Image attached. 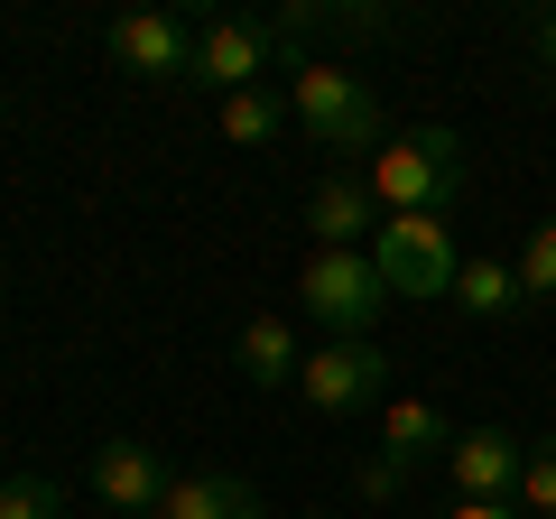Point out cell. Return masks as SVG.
Here are the masks:
<instances>
[{
  "label": "cell",
  "mask_w": 556,
  "mask_h": 519,
  "mask_svg": "<svg viewBox=\"0 0 556 519\" xmlns=\"http://www.w3.org/2000/svg\"><path fill=\"white\" fill-rule=\"evenodd\" d=\"M445 445H455V418H445L437 400H390V418H380V445L362 455V473H353V492L371 501H399L427 464H445Z\"/></svg>",
  "instance_id": "4"
},
{
  "label": "cell",
  "mask_w": 556,
  "mask_h": 519,
  "mask_svg": "<svg viewBox=\"0 0 556 519\" xmlns=\"http://www.w3.org/2000/svg\"><path fill=\"white\" fill-rule=\"evenodd\" d=\"M445 519H519V501H455Z\"/></svg>",
  "instance_id": "20"
},
{
  "label": "cell",
  "mask_w": 556,
  "mask_h": 519,
  "mask_svg": "<svg viewBox=\"0 0 556 519\" xmlns=\"http://www.w3.org/2000/svg\"><path fill=\"white\" fill-rule=\"evenodd\" d=\"M306 232H316V251H371V232H380L371 186H362L353 167L316 177V195H306Z\"/></svg>",
  "instance_id": "11"
},
{
  "label": "cell",
  "mask_w": 556,
  "mask_h": 519,
  "mask_svg": "<svg viewBox=\"0 0 556 519\" xmlns=\"http://www.w3.org/2000/svg\"><path fill=\"white\" fill-rule=\"evenodd\" d=\"M371 269L390 279V298H455V279H464L455 223H445V214H380Z\"/></svg>",
  "instance_id": "5"
},
{
  "label": "cell",
  "mask_w": 556,
  "mask_h": 519,
  "mask_svg": "<svg viewBox=\"0 0 556 519\" xmlns=\"http://www.w3.org/2000/svg\"><path fill=\"white\" fill-rule=\"evenodd\" d=\"M334 38H399V10H334Z\"/></svg>",
  "instance_id": "19"
},
{
  "label": "cell",
  "mask_w": 556,
  "mask_h": 519,
  "mask_svg": "<svg viewBox=\"0 0 556 519\" xmlns=\"http://www.w3.org/2000/svg\"><path fill=\"white\" fill-rule=\"evenodd\" d=\"M455 298H464V316H482V325H519V316H529V298H519V269H510V260H464Z\"/></svg>",
  "instance_id": "14"
},
{
  "label": "cell",
  "mask_w": 556,
  "mask_h": 519,
  "mask_svg": "<svg viewBox=\"0 0 556 519\" xmlns=\"http://www.w3.org/2000/svg\"><path fill=\"white\" fill-rule=\"evenodd\" d=\"M167 482H177V473L159 464V445H139V436H112L93 455V501L112 519H159L167 510Z\"/></svg>",
  "instance_id": "9"
},
{
  "label": "cell",
  "mask_w": 556,
  "mask_h": 519,
  "mask_svg": "<svg viewBox=\"0 0 556 519\" xmlns=\"http://www.w3.org/2000/svg\"><path fill=\"white\" fill-rule=\"evenodd\" d=\"M232 371L251 380V390H298V371H306L298 325H288V316H241V334H232Z\"/></svg>",
  "instance_id": "12"
},
{
  "label": "cell",
  "mask_w": 556,
  "mask_h": 519,
  "mask_svg": "<svg viewBox=\"0 0 556 519\" xmlns=\"http://www.w3.org/2000/svg\"><path fill=\"white\" fill-rule=\"evenodd\" d=\"M529 47H538V65H547V75H556V10H547V20L529 28Z\"/></svg>",
  "instance_id": "21"
},
{
  "label": "cell",
  "mask_w": 556,
  "mask_h": 519,
  "mask_svg": "<svg viewBox=\"0 0 556 519\" xmlns=\"http://www.w3.org/2000/svg\"><path fill=\"white\" fill-rule=\"evenodd\" d=\"M0 298H10V260H0Z\"/></svg>",
  "instance_id": "22"
},
{
  "label": "cell",
  "mask_w": 556,
  "mask_h": 519,
  "mask_svg": "<svg viewBox=\"0 0 556 519\" xmlns=\"http://www.w3.org/2000/svg\"><path fill=\"white\" fill-rule=\"evenodd\" d=\"M269 65H288V47L269 38V20H241V10H214V20H195V84L214 102L251 93Z\"/></svg>",
  "instance_id": "6"
},
{
  "label": "cell",
  "mask_w": 556,
  "mask_h": 519,
  "mask_svg": "<svg viewBox=\"0 0 556 519\" xmlns=\"http://www.w3.org/2000/svg\"><path fill=\"white\" fill-rule=\"evenodd\" d=\"M519 464H529V436H510V427H455V445H445L455 501H510Z\"/></svg>",
  "instance_id": "10"
},
{
  "label": "cell",
  "mask_w": 556,
  "mask_h": 519,
  "mask_svg": "<svg viewBox=\"0 0 556 519\" xmlns=\"http://www.w3.org/2000/svg\"><path fill=\"white\" fill-rule=\"evenodd\" d=\"M464 177H473V167H464V130H445V121L390 130V149L362 167V186H371L380 214H455Z\"/></svg>",
  "instance_id": "1"
},
{
  "label": "cell",
  "mask_w": 556,
  "mask_h": 519,
  "mask_svg": "<svg viewBox=\"0 0 556 519\" xmlns=\"http://www.w3.org/2000/svg\"><path fill=\"white\" fill-rule=\"evenodd\" d=\"M0 121H10V93H0Z\"/></svg>",
  "instance_id": "23"
},
{
  "label": "cell",
  "mask_w": 556,
  "mask_h": 519,
  "mask_svg": "<svg viewBox=\"0 0 556 519\" xmlns=\"http://www.w3.org/2000/svg\"><path fill=\"white\" fill-rule=\"evenodd\" d=\"M112 65L139 84H195V20L186 10H121L112 20Z\"/></svg>",
  "instance_id": "8"
},
{
  "label": "cell",
  "mask_w": 556,
  "mask_h": 519,
  "mask_svg": "<svg viewBox=\"0 0 556 519\" xmlns=\"http://www.w3.org/2000/svg\"><path fill=\"white\" fill-rule=\"evenodd\" d=\"M288 121H298L316 149H343V159H380L390 149V112H380L371 75H353V65H325V56H298L288 65Z\"/></svg>",
  "instance_id": "2"
},
{
  "label": "cell",
  "mask_w": 556,
  "mask_h": 519,
  "mask_svg": "<svg viewBox=\"0 0 556 519\" xmlns=\"http://www.w3.org/2000/svg\"><path fill=\"white\" fill-rule=\"evenodd\" d=\"M0 519H65V482L10 473V482H0Z\"/></svg>",
  "instance_id": "18"
},
{
  "label": "cell",
  "mask_w": 556,
  "mask_h": 519,
  "mask_svg": "<svg viewBox=\"0 0 556 519\" xmlns=\"http://www.w3.org/2000/svg\"><path fill=\"white\" fill-rule=\"evenodd\" d=\"M159 519H269V501H260V482H241V473H177L167 482V510Z\"/></svg>",
  "instance_id": "13"
},
{
  "label": "cell",
  "mask_w": 556,
  "mask_h": 519,
  "mask_svg": "<svg viewBox=\"0 0 556 519\" xmlns=\"http://www.w3.org/2000/svg\"><path fill=\"white\" fill-rule=\"evenodd\" d=\"M278 130H288V102H278L269 84H251V93L223 102V140H232V149H269Z\"/></svg>",
  "instance_id": "15"
},
{
  "label": "cell",
  "mask_w": 556,
  "mask_h": 519,
  "mask_svg": "<svg viewBox=\"0 0 556 519\" xmlns=\"http://www.w3.org/2000/svg\"><path fill=\"white\" fill-rule=\"evenodd\" d=\"M510 269H519V298H529V306H547V298H556V214L538 223L529 241H519V260H510Z\"/></svg>",
  "instance_id": "16"
},
{
  "label": "cell",
  "mask_w": 556,
  "mask_h": 519,
  "mask_svg": "<svg viewBox=\"0 0 556 519\" xmlns=\"http://www.w3.org/2000/svg\"><path fill=\"white\" fill-rule=\"evenodd\" d=\"M519 519H556V436L529 445V464H519Z\"/></svg>",
  "instance_id": "17"
},
{
  "label": "cell",
  "mask_w": 556,
  "mask_h": 519,
  "mask_svg": "<svg viewBox=\"0 0 556 519\" xmlns=\"http://www.w3.org/2000/svg\"><path fill=\"white\" fill-rule=\"evenodd\" d=\"M298 400L316 418H362V408L390 400V353L380 343H316L298 371Z\"/></svg>",
  "instance_id": "7"
},
{
  "label": "cell",
  "mask_w": 556,
  "mask_h": 519,
  "mask_svg": "<svg viewBox=\"0 0 556 519\" xmlns=\"http://www.w3.org/2000/svg\"><path fill=\"white\" fill-rule=\"evenodd\" d=\"M298 298H306V316H316L325 343H371L380 306H390V279L371 269V251H306Z\"/></svg>",
  "instance_id": "3"
}]
</instances>
